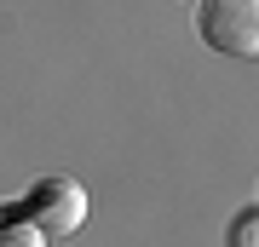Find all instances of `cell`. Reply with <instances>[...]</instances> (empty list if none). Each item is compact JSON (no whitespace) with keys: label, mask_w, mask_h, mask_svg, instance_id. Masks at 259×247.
I'll return each instance as SVG.
<instances>
[{"label":"cell","mask_w":259,"mask_h":247,"mask_svg":"<svg viewBox=\"0 0 259 247\" xmlns=\"http://www.w3.org/2000/svg\"><path fill=\"white\" fill-rule=\"evenodd\" d=\"M0 219H23V224H35L40 236H75L81 219H87V190H81V178L52 173V178H40L18 207H0Z\"/></svg>","instance_id":"1"},{"label":"cell","mask_w":259,"mask_h":247,"mask_svg":"<svg viewBox=\"0 0 259 247\" xmlns=\"http://www.w3.org/2000/svg\"><path fill=\"white\" fill-rule=\"evenodd\" d=\"M196 35L225 58H259V0H196Z\"/></svg>","instance_id":"2"},{"label":"cell","mask_w":259,"mask_h":247,"mask_svg":"<svg viewBox=\"0 0 259 247\" xmlns=\"http://www.w3.org/2000/svg\"><path fill=\"white\" fill-rule=\"evenodd\" d=\"M0 247H47V236L23 219H0Z\"/></svg>","instance_id":"3"},{"label":"cell","mask_w":259,"mask_h":247,"mask_svg":"<svg viewBox=\"0 0 259 247\" xmlns=\"http://www.w3.org/2000/svg\"><path fill=\"white\" fill-rule=\"evenodd\" d=\"M231 247H259V213L248 207V213H236L231 219V236H225Z\"/></svg>","instance_id":"4"},{"label":"cell","mask_w":259,"mask_h":247,"mask_svg":"<svg viewBox=\"0 0 259 247\" xmlns=\"http://www.w3.org/2000/svg\"><path fill=\"white\" fill-rule=\"evenodd\" d=\"M253 213H259V195H253Z\"/></svg>","instance_id":"5"},{"label":"cell","mask_w":259,"mask_h":247,"mask_svg":"<svg viewBox=\"0 0 259 247\" xmlns=\"http://www.w3.org/2000/svg\"><path fill=\"white\" fill-rule=\"evenodd\" d=\"M190 6H196V0H190Z\"/></svg>","instance_id":"6"}]
</instances>
